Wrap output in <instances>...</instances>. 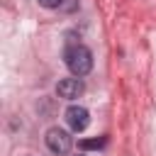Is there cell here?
Segmentation results:
<instances>
[{"instance_id": "1", "label": "cell", "mask_w": 156, "mask_h": 156, "mask_svg": "<svg viewBox=\"0 0 156 156\" xmlns=\"http://www.w3.org/2000/svg\"><path fill=\"white\" fill-rule=\"evenodd\" d=\"M63 58H66L68 71H71L73 76H78V78L88 76L90 68H93V51H90L88 46H83V44H71V46L63 51Z\"/></svg>"}, {"instance_id": "5", "label": "cell", "mask_w": 156, "mask_h": 156, "mask_svg": "<svg viewBox=\"0 0 156 156\" xmlns=\"http://www.w3.org/2000/svg\"><path fill=\"white\" fill-rule=\"evenodd\" d=\"M107 144V136H98V139H83L80 149H102Z\"/></svg>"}, {"instance_id": "4", "label": "cell", "mask_w": 156, "mask_h": 156, "mask_svg": "<svg viewBox=\"0 0 156 156\" xmlns=\"http://www.w3.org/2000/svg\"><path fill=\"white\" fill-rule=\"evenodd\" d=\"M66 122H68V127L73 132H85L88 124H90V112L85 107H80V105H71L66 110Z\"/></svg>"}, {"instance_id": "2", "label": "cell", "mask_w": 156, "mask_h": 156, "mask_svg": "<svg viewBox=\"0 0 156 156\" xmlns=\"http://www.w3.org/2000/svg\"><path fill=\"white\" fill-rule=\"evenodd\" d=\"M46 146H49L54 154H68L71 146H73V139H71V134H68L66 129L51 127V129L46 132Z\"/></svg>"}, {"instance_id": "6", "label": "cell", "mask_w": 156, "mask_h": 156, "mask_svg": "<svg viewBox=\"0 0 156 156\" xmlns=\"http://www.w3.org/2000/svg\"><path fill=\"white\" fill-rule=\"evenodd\" d=\"M39 5H41V7L54 10V7H61V5H63V0H39Z\"/></svg>"}, {"instance_id": "3", "label": "cell", "mask_w": 156, "mask_h": 156, "mask_svg": "<svg viewBox=\"0 0 156 156\" xmlns=\"http://www.w3.org/2000/svg\"><path fill=\"white\" fill-rule=\"evenodd\" d=\"M56 93H58V98H63V100H76V98H80V95L85 93V85H83V80H80L78 76H73V78L58 80Z\"/></svg>"}]
</instances>
